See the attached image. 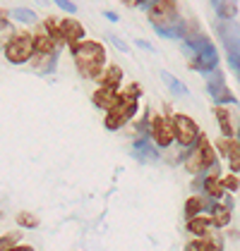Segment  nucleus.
<instances>
[{
    "instance_id": "f257e3e1",
    "label": "nucleus",
    "mask_w": 240,
    "mask_h": 251,
    "mask_svg": "<svg viewBox=\"0 0 240 251\" xmlns=\"http://www.w3.org/2000/svg\"><path fill=\"white\" fill-rule=\"evenodd\" d=\"M149 22L161 39H185L187 36V22L180 17L178 2L173 0H154L149 10Z\"/></svg>"
},
{
    "instance_id": "f03ea898",
    "label": "nucleus",
    "mask_w": 240,
    "mask_h": 251,
    "mask_svg": "<svg viewBox=\"0 0 240 251\" xmlns=\"http://www.w3.org/2000/svg\"><path fill=\"white\" fill-rule=\"evenodd\" d=\"M70 50H72V58H75L82 79H99L101 70L106 67V48L99 41L84 39L77 46H72Z\"/></svg>"
},
{
    "instance_id": "7ed1b4c3",
    "label": "nucleus",
    "mask_w": 240,
    "mask_h": 251,
    "mask_svg": "<svg viewBox=\"0 0 240 251\" xmlns=\"http://www.w3.org/2000/svg\"><path fill=\"white\" fill-rule=\"evenodd\" d=\"M216 163H219V155L214 151L211 141L202 134V139L197 141V146L190 149V153L185 158V170L190 175H200V173H207L209 168H214Z\"/></svg>"
},
{
    "instance_id": "20e7f679",
    "label": "nucleus",
    "mask_w": 240,
    "mask_h": 251,
    "mask_svg": "<svg viewBox=\"0 0 240 251\" xmlns=\"http://www.w3.org/2000/svg\"><path fill=\"white\" fill-rule=\"evenodd\" d=\"M171 125H173V141L178 144L180 149L190 151V149L197 146V141L202 139V129L192 117L178 113V115L171 117Z\"/></svg>"
},
{
    "instance_id": "39448f33",
    "label": "nucleus",
    "mask_w": 240,
    "mask_h": 251,
    "mask_svg": "<svg viewBox=\"0 0 240 251\" xmlns=\"http://www.w3.org/2000/svg\"><path fill=\"white\" fill-rule=\"evenodd\" d=\"M2 55L10 65H27L31 55H34V41H31V34L22 31V34H15L12 39L2 46Z\"/></svg>"
},
{
    "instance_id": "423d86ee",
    "label": "nucleus",
    "mask_w": 240,
    "mask_h": 251,
    "mask_svg": "<svg viewBox=\"0 0 240 251\" xmlns=\"http://www.w3.org/2000/svg\"><path fill=\"white\" fill-rule=\"evenodd\" d=\"M149 136L154 141L156 149H171L173 141V125H171V115H154L149 120Z\"/></svg>"
},
{
    "instance_id": "0eeeda50",
    "label": "nucleus",
    "mask_w": 240,
    "mask_h": 251,
    "mask_svg": "<svg viewBox=\"0 0 240 251\" xmlns=\"http://www.w3.org/2000/svg\"><path fill=\"white\" fill-rule=\"evenodd\" d=\"M135 115H137V103H125V100H120L111 113H106L103 127H106L108 132H118V129H122Z\"/></svg>"
},
{
    "instance_id": "6e6552de",
    "label": "nucleus",
    "mask_w": 240,
    "mask_h": 251,
    "mask_svg": "<svg viewBox=\"0 0 240 251\" xmlns=\"http://www.w3.org/2000/svg\"><path fill=\"white\" fill-rule=\"evenodd\" d=\"M211 146H214V151H216L221 158L228 160L231 175H238L240 173V144H238V139H223V136H221L219 141L211 144Z\"/></svg>"
},
{
    "instance_id": "1a4fd4ad",
    "label": "nucleus",
    "mask_w": 240,
    "mask_h": 251,
    "mask_svg": "<svg viewBox=\"0 0 240 251\" xmlns=\"http://www.w3.org/2000/svg\"><path fill=\"white\" fill-rule=\"evenodd\" d=\"M216 31H219L221 43H223V48H226L228 67H231V72H233V75H238V72H240V60H238V36H236V34H231V31H228V26H223V24H216Z\"/></svg>"
},
{
    "instance_id": "9d476101",
    "label": "nucleus",
    "mask_w": 240,
    "mask_h": 251,
    "mask_svg": "<svg viewBox=\"0 0 240 251\" xmlns=\"http://www.w3.org/2000/svg\"><path fill=\"white\" fill-rule=\"evenodd\" d=\"M130 155L137 160V163H156L161 158V151L149 141V136H137L135 141H132V151H130Z\"/></svg>"
},
{
    "instance_id": "9b49d317",
    "label": "nucleus",
    "mask_w": 240,
    "mask_h": 251,
    "mask_svg": "<svg viewBox=\"0 0 240 251\" xmlns=\"http://www.w3.org/2000/svg\"><path fill=\"white\" fill-rule=\"evenodd\" d=\"M58 29H60V39L67 48L77 46L80 41H84V26H82L80 20L75 17H65V20L58 22Z\"/></svg>"
},
{
    "instance_id": "f8f14e48",
    "label": "nucleus",
    "mask_w": 240,
    "mask_h": 251,
    "mask_svg": "<svg viewBox=\"0 0 240 251\" xmlns=\"http://www.w3.org/2000/svg\"><path fill=\"white\" fill-rule=\"evenodd\" d=\"M31 70L39 75V77H46V75H53L56 67H58V53H48V55H41V53H34L31 60H29Z\"/></svg>"
},
{
    "instance_id": "ddd939ff",
    "label": "nucleus",
    "mask_w": 240,
    "mask_h": 251,
    "mask_svg": "<svg viewBox=\"0 0 240 251\" xmlns=\"http://www.w3.org/2000/svg\"><path fill=\"white\" fill-rule=\"evenodd\" d=\"M219 50L214 48V50H209V53H202V55H195V58L190 60V67L192 70H197L202 75H211L214 70H219Z\"/></svg>"
},
{
    "instance_id": "4468645a",
    "label": "nucleus",
    "mask_w": 240,
    "mask_h": 251,
    "mask_svg": "<svg viewBox=\"0 0 240 251\" xmlns=\"http://www.w3.org/2000/svg\"><path fill=\"white\" fill-rule=\"evenodd\" d=\"M214 117H216V122H219V129L223 139H236L238 134V125H236V117L233 113H228V108H214Z\"/></svg>"
},
{
    "instance_id": "2eb2a0df",
    "label": "nucleus",
    "mask_w": 240,
    "mask_h": 251,
    "mask_svg": "<svg viewBox=\"0 0 240 251\" xmlns=\"http://www.w3.org/2000/svg\"><path fill=\"white\" fill-rule=\"evenodd\" d=\"M99 89H111V91H118L120 81H122V67L120 65H106L99 75Z\"/></svg>"
},
{
    "instance_id": "dca6fc26",
    "label": "nucleus",
    "mask_w": 240,
    "mask_h": 251,
    "mask_svg": "<svg viewBox=\"0 0 240 251\" xmlns=\"http://www.w3.org/2000/svg\"><path fill=\"white\" fill-rule=\"evenodd\" d=\"M91 103H94L99 110H103V113H111L120 103V96H118V91H111V89H96V91L91 94Z\"/></svg>"
},
{
    "instance_id": "f3484780",
    "label": "nucleus",
    "mask_w": 240,
    "mask_h": 251,
    "mask_svg": "<svg viewBox=\"0 0 240 251\" xmlns=\"http://www.w3.org/2000/svg\"><path fill=\"white\" fill-rule=\"evenodd\" d=\"M187 232H190V234H195L197 239H204V237H211L214 225H211L209 215H197V218L187 220Z\"/></svg>"
},
{
    "instance_id": "a211bd4d",
    "label": "nucleus",
    "mask_w": 240,
    "mask_h": 251,
    "mask_svg": "<svg viewBox=\"0 0 240 251\" xmlns=\"http://www.w3.org/2000/svg\"><path fill=\"white\" fill-rule=\"evenodd\" d=\"M226 89H228V86H226V77H223L221 70H214L211 75H207V94L214 98V100H216Z\"/></svg>"
},
{
    "instance_id": "6ab92c4d",
    "label": "nucleus",
    "mask_w": 240,
    "mask_h": 251,
    "mask_svg": "<svg viewBox=\"0 0 240 251\" xmlns=\"http://www.w3.org/2000/svg\"><path fill=\"white\" fill-rule=\"evenodd\" d=\"M209 220H211L214 230H223V227H228V223H231V211L223 208L219 201H216V203L211 206V211H209Z\"/></svg>"
},
{
    "instance_id": "aec40b11",
    "label": "nucleus",
    "mask_w": 240,
    "mask_h": 251,
    "mask_svg": "<svg viewBox=\"0 0 240 251\" xmlns=\"http://www.w3.org/2000/svg\"><path fill=\"white\" fill-rule=\"evenodd\" d=\"M185 251H221V239H216V237L192 239V242H187Z\"/></svg>"
},
{
    "instance_id": "412c9836",
    "label": "nucleus",
    "mask_w": 240,
    "mask_h": 251,
    "mask_svg": "<svg viewBox=\"0 0 240 251\" xmlns=\"http://www.w3.org/2000/svg\"><path fill=\"white\" fill-rule=\"evenodd\" d=\"M31 41H34V53H41V55H48V53H58L56 43L48 39L43 31L39 34H31Z\"/></svg>"
},
{
    "instance_id": "4be33fe9",
    "label": "nucleus",
    "mask_w": 240,
    "mask_h": 251,
    "mask_svg": "<svg viewBox=\"0 0 240 251\" xmlns=\"http://www.w3.org/2000/svg\"><path fill=\"white\" fill-rule=\"evenodd\" d=\"M161 81H163V84L168 86V91H171V94H176V96H187V94H190L187 84H182L180 79H176L171 72H166V70L161 72Z\"/></svg>"
},
{
    "instance_id": "5701e85b",
    "label": "nucleus",
    "mask_w": 240,
    "mask_h": 251,
    "mask_svg": "<svg viewBox=\"0 0 240 251\" xmlns=\"http://www.w3.org/2000/svg\"><path fill=\"white\" fill-rule=\"evenodd\" d=\"M197 215H204V196L202 194H195V196H190L185 201V218L192 220Z\"/></svg>"
},
{
    "instance_id": "b1692460",
    "label": "nucleus",
    "mask_w": 240,
    "mask_h": 251,
    "mask_svg": "<svg viewBox=\"0 0 240 251\" xmlns=\"http://www.w3.org/2000/svg\"><path fill=\"white\" fill-rule=\"evenodd\" d=\"M211 7H214V12H216V17H219L221 22L233 20V17H236V10H238V5H236V2H219V0H214V2H211Z\"/></svg>"
},
{
    "instance_id": "393cba45",
    "label": "nucleus",
    "mask_w": 240,
    "mask_h": 251,
    "mask_svg": "<svg viewBox=\"0 0 240 251\" xmlns=\"http://www.w3.org/2000/svg\"><path fill=\"white\" fill-rule=\"evenodd\" d=\"M7 20L12 22V24H15V22H20V24H36V12L29 10V7H15Z\"/></svg>"
},
{
    "instance_id": "a878e982",
    "label": "nucleus",
    "mask_w": 240,
    "mask_h": 251,
    "mask_svg": "<svg viewBox=\"0 0 240 251\" xmlns=\"http://www.w3.org/2000/svg\"><path fill=\"white\" fill-rule=\"evenodd\" d=\"M118 96H120V100H125V103H137L140 96H142V86L137 84V81H132V84H127V86L118 89Z\"/></svg>"
},
{
    "instance_id": "bb28decb",
    "label": "nucleus",
    "mask_w": 240,
    "mask_h": 251,
    "mask_svg": "<svg viewBox=\"0 0 240 251\" xmlns=\"http://www.w3.org/2000/svg\"><path fill=\"white\" fill-rule=\"evenodd\" d=\"M17 227H24V230H36L39 227V218L29 211L17 213Z\"/></svg>"
},
{
    "instance_id": "cd10ccee",
    "label": "nucleus",
    "mask_w": 240,
    "mask_h": 251,
    "mask_svg": "<svg viewBox=\"0 0 240 251\" xmlns=\"http://www.w3.org/2000/svg\"><path fill=\"white\" fill-rule=\"evenodd\" d=\"M221 187L226 194H236L240 189V182H238V175H221Z\"/></svg>"
},
{
    "instance_id": "c85d7f7f",
    "label": "nucleus",
    "mask_w": 240,
    "mask_h": 251,
    "mask_svg": "<svg viewBox=\"0 0 240 251\" xmlns=\"http://www.w3.org/2000/svg\"><path fill=\"white\" fill-rule=\"evenodd\" d=\"M17 242H20V232H7V234H2V237H0V251H7V249H12V247H17Z\"/></svg>"
},
{
    "instance_id": "c756f323",
    "label": "nucleus",
    "mask_w": 240,
    "mask_h": 251,
    "mask_svg": "<svg viewBox=\"0 0 240 251\" xmlns=\"http://www.w3.org/2000/svg\"><path fill=\"white\" fill-rule=\"evenodd\" d=\"M56 5H58L62 12H67V15H75V12H77V5H75V2H67V0H58Z\"/></svg>"
},
{
    "instance_id": "7c9ffc66",
    "label": "nucleus",
    "mask_w": 240,
    "mask_h": 251,
    "mask_svg": "<svg viewBox=\"0 0 240 251\" xmlns=\"http://www.w3.org/2000/svg\"><path fill=\"white\" fill-rule=\"evenodd\" d=\"M111 43H113V46L118 48L120 53H127V50H130V46H127V43H125L122 39H120V36H111Z\"/></svg>"
},
{
    "instance_id": "2f4dec72",
    "label": "nucleus",
    "mask_w": 240,
    "mask_h": 251,
    "mask_svg": "<svg viewBox=\"0 0 240 251\" xmlns=\"http://www.w3.org/2000/svg\"><path fill=\"white\" fill-rule=\"evenodd\" d=\"M135 46H137V48H142V50H149V53H154V46H151L149 41H144V39H137V41H135Z\"/></svg>"
},
{
    "instance_id": "473e14b6",
    "label": "nucleus",
    "mask_w": 240,
    "mask_h": 251,
    "mask_svg": "<svg viewBox=\"0 0 240 251\" xmlns=\"http://www.w3.org/2000/svg\"><path fill=\"white\" fill-rule=\"evenodd\" d=\"M103 20H108V22L116 24V22H120V17L116 15V12H111V10H103Z\"/></svg>"
},
{
    "instance_id": "72a5a7b5",
    "label": "nucleus",
    "mask_w": 240,
    "mask_h": 251,
    "mask_svg": "<svg viewBox=\"0 0 240 251\" xmlns=\"http://www.w3.org/2000/svg\"><path fill=\"white\" fill-rule=\"evenodd\" d=\"M7 251H34V247H29V244H20V247H12V249Z\"/></svg>"
},
{
    "instance_id": "f704fd0d",
    "label": "nucleus",
    "mask_w": 240,
    "mask_h": 251,
    "mask_svg": "<svg viewBox=\"0 0 240 251\" xmlns=\"http://www.w3.org/2000/svg\"><path fill=\"white\" fill-rule=\"evenodd\" d=\"M0 215H2V213H0Z\"/></svg>"
}]
</instances>
